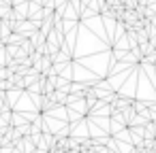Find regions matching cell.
Segmentation results:
<instances>
[{"mask_svg":"<svg viewBox=\"0 0 156 153\" xmlns=\"http://www.w3.org/2000/svg\"><path fill=\"white\" fill-rule=\"evenodd\" d=\"M24 123H28V119H26V117H22V115H17V113H13V111H11V125H24Z\"/></svg>","mask_w":156,"mask_h":153,"instance_id":"obj_1","label":"cell"},{"mask_svg":"<svg viewBox=\"0 0 156 153\" xmlns=\"http://www.w3.org/2000/svg\"><path fill=\"white\" fill-rule=\"evenodd\" d=\"M39 5H43L45 9H54L56 7V0H39Z\"/></svg>","mask_w":156,"mask_h":153,"instance_id":"obj_2","label":"cell"},{"mask_svg":"<svg viewBox=\"0 0 156 153\" xmlns=\"http://www.w3.org/2000/svg\"><path fill=\"white\" fill-rule=\"evenodd\" d=\"M94 87H98V89H107V91H111V85H109V81H101L98 85H94Z\"/></svg>","mask_w":156,"mask_h":153,"instance_id":"obj_3","label":"cell"}]
</instances>
